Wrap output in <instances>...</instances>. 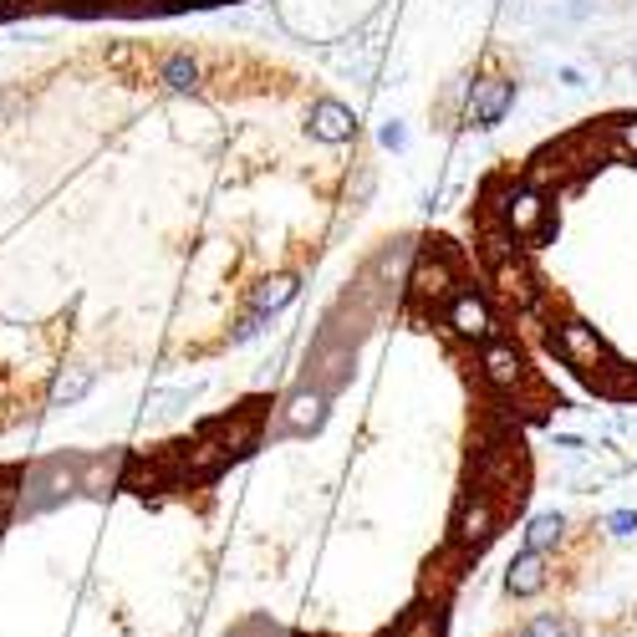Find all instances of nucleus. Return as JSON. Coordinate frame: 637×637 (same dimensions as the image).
Wrapping results in <instances>:
<instances>
[{
    "instance_id": "6",
    "label": "nucleus",
    "mask_w": 637,
    "mask_h": 637,
    "mask_svg": "<svg viewBox=\"0 0 637 637\" xmlns=\"http://www.w3.org/2000/svg\"><path fill=\"white\" fill-rule=\"evenodd\" d=\"M479 378L495 387V393H520L525 387V362H520L516 342H485L479 347Z\"/></svg>"
},
{
    "instance_id": "8",
    "label": "nucleus",
    "mask_w": 637,
    "mask_h": 637,
    "mask_svg": "<svg viewBox=\"0 0 637 637\" xmlns=\"http://www.w3.org/2000/svg\"><path fill=\"white\" fill-rule=\"evenodd\" d=\"M306 128H311L317 144H347V138L358 134V118H352V107H342V103H317Z\"/></svg>"
},
{
    "instance_id": "15",
    "label": "nucleus",
    "mask_w": 637,
    "mask_h": 637,
    "mask_svg": "<svg viewBox=\"0 0 637 637\" xmlns=\"http://www.w3.org/2000/svg\"><path fill=\"white\" fill-rule=\"evenodd\" d=\"M0 107H6V103H0Z\"/></svg>"
},
{
    "instance_id": "11",
    "label": "nucleus",
    "mask_w": 637,
    "mask_h": 637,
    "mask_svg": "<svg viewBox=\"0 0 637 637\" xmlns=\"http://www.w3.org/2000/svg\"><path fill=\"white\" fill-rule=\"evenodd\" d=\"M87 387H93V368H72V372H62V378H56L52 399H56V403H77Z\"/></svg>"
},
{
    "instance_id": "14",
    "label": "nucleus",
    "mask_w": 637,
    "mask_h": 637,
    "mask_svg": "<svg viewBox=\"0 0 637 637\" xmlns=\"http://www.w3.org/2000/svg\"><path fill=\"white\" fill-rule=\"evenodd\" d=\"M163 6H194V0H163Z\"/></svg>"
},
{
    "instance_id": "13",
    "label": "nucleus",
    "mask_w": 637,
    "mask_h": 637,
    "mask_svg": "<svg viewBox=\"0 0 637 637\" xmlns=\"http://www.w3.org/2000/svg\"><path fill=\"white\" fill-rule=\"evenodd\" d=\"M383 144H387V148L403 144V128H399V123H387V128H383Z\"/></svg>"
},
{
    "instance_id": "1",
    "label": "nucleus",
    "mask_w": 637,
    "mask_h": 637,
    "mask_svg": "<svg viewBox=\"0 0 637 637\" xmlns=\"http://www.w3.org/2000/svg\"><path fill=\"white\" fill-rule=\"evenodd\" d=\"M479 637H637V561L617 566L602 520L535 516L525 551L505 566L500 612Z\"/></svg>"
},
{
    "instance_id": "10",
    "label": "nucleus",
    "mask_w": 637,
    "mask_h": 637,
    "mask_svg": "<svg viewBox=\"0 0 637 637\" xmlns=\"http://www.w3.org/2000/svg\"><path fill=\"white\" fill-rule=\"evenodd\" d=\"M296 296V276H270L261 291H255V306L251 311H261V317H270V311H280V306Z\"/></svg>"
},
{
    "instance_id": "4",
    "label": "nucleus",
    "mask_w": 637,
    "mask_h": 637,
    "mask_svg": "<svg viewBox=\"0 0 637 637\" xmlns=\"http://www.w3.org/2000/svg\"><path fill=\"white\" fill-rule=\"evenodd\" d=\"M444 327H449L459 342H490L495 337V317H490V301L475 291H454L449 306H444Z\"/></svg>"
},
{
    "instance_id": "7",
    "label": "nucleus",
    "mask_w": 637,
    "mask_h": 637,
    "mask_svg": "<svg viewBox=\"0 0 637 637\" xmlns=\"http://www.w3.org/2000/svg\"><path fill=\"white\" fill-rule=\"evenodd\" d=\"M413 296H424V301H449L454 296V261L449 255H418V266H413Z\"/></svg>"
},
{
    "instance_id": "5",
    "label": "nucleus",
    "mask_w": 637,
    "mask_h": 637,
    "mask_svg": "<svg viewBox=\"0 0 637 637\" xmlns=\"http://www.w3.org/2000/svg\"><path fill=\"white\" fill-rule=\"evenodd\" d=\"M516 103V82L510 77H479L469 82V103H465V123L469 128H495Z\"/></svg>"
},
{
    "instance_id": "9",
    "label": "nucleus",
    "mask_w": 637,
    "mask_h": 637,
    "mask_svg": "<svg viewBox=\"0 0 637 637\" xmlns=\"http://www.w3.org/2000/svg\"><path fill=\"white\" fill-rule=\"evenodd\" d=\"M159 82H163V87H173V93H194V87L204 82V72H200V62H194V56L179 52V56H163Z\"/></svg>"
},
{
    "instance_id": "3",
    "label": "nucleus",
    "mask_w": 637,
    "mask_h": 637,
    "mask_svg": "<svg viewBox=\"0 0 637 637\" xmlns=\"http://www.w3.org/2000/svg\"><path fill=\"white\" fill-rule=\"evenodd\" d=\"M551 352H556L566 368H582L597 378L602 368L612 362L607 342L597 337V327H586V321H566V327H556V337H551Z\"/></svg>"
},
{
    "instance_id": "2",
    "label": "nucleus",
    "mask_w": 637,
    "mask_h": 637,
    "mask_svg": "<svg viewBox=\"0 0 637 637\" xmlns=\"http://www.w3.org/2000/svg\"><path fill=\"white\" fill-rule=\"evenodd\" d=\"M495 210H500V225L510 230L516 240H531V235H541L545 225H551V204H545V189H535V184H510V189H500L495 194Z\"/></svg>"
},
{
    "instance_id": "12",
    "label": "nucleus",
    "mask_w": 637,
    "mask_h": 637,
    "mask_svg": "<svg viewBox=\"0 0 637 637\" xmlns=\"http://www.w3.org/2000/svg\"><path fill=\"white\" fill-rule=\"evenodd\" d=\"M612 138H617V148H623V153H633V159H637V118H623Z\"/></svg>"
}]
</instances>
